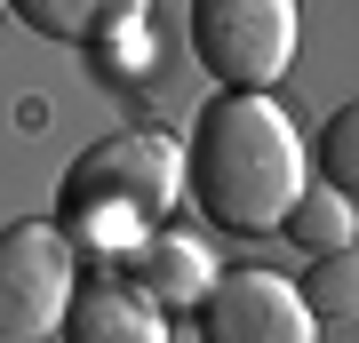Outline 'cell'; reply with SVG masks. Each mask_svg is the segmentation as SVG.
<instances>
[{"mask_svg":"<svg viewBox=\"0 0 359 343\" xmlns=\"http://www.w3.org/2000/svg\"><path fill=\"white\" fill-rule=\"evenodd\" d=\"M0 8H8V0H0Z\"/></svg>","mask_w":359,"mask_h":343,"instance_id":"7c38bea8","label":"cell"},{"mask_svg":"<svg viewBox=\"0 0 359 343\" xmlns=\"http://www.w3.org/2000/svg\"><path fill=\"white\" fill-rule=\"evenodd\" d=\"M216 280V264H208L200 240H176V231H144L136 248H120V288H136L152 311H192L200 288Z\"/></svg>","mask_w":359,"mask_h":343,"instance_id":"8992f818","label":"cell"},{"mask_svg":"<svg viewBox=\"0 0 359 343\" xmlns=\"http://www.w3.org/2000/svg\"><path fill=\"white\" fill-rule=\"evenodd\" d=\"M351 128H359V104L335 112L327 136H320V184H335V191H351Z\"/></svg>","mask_w":359,"mask_h":343,"instance_id":"8fae6325","label":"cell"},{"mask_svg":"<svg viewBox=\"0 0 359 343\" xmlns=\"http://www.w3.org/2000/svg\"><path fill=\"white\" fill-rule=\"evenodd\" d=\"M184 200V144L152 136V128H128V136H104L72 160L65 191H56V231L72 248L120 255L136 248L144 231H160Z\"/></svg>","mask_w":359,"mask_h":343,"instance_id":"7a4b0ae2","label":"cell"},{"mask_svg":"<svg viewBox=\"0 0 359 343\" xmlns=\"http://www.w3.org/2000/svg\"><path fill=\"white\" fill-rule=\"evenodd\" d=\"M280 231H287L304 255L351 248V191H335V184H304V191H295V208L280 216Z\"/></svg>","mask_w":359,"mask_h":343,"instance_id":"9c48e42d","label":"cell"},{"mask_svg":"<svg viewBox=\"0 0 359 343\" xmlns=\"http://www.w3.org/2000/svg\"><path fill=\"white\" fill-rule=\"evenodd\" d=\"M184 191L224 231H280L304 191V136L271 96L224 88L184 144Z\"/></svg>","mask_w":359,"mask_h":343,"instance_id":"6da1fadb","label":"cell"},{"mask_svg":"<svg viewBox=\"0 0 359 343\" xmlns=\"http://www.w3.org/2000/svg\"><path fill=\"white\" fill-rule=\"evenodd\" d=\"M295 295H304V311H311V319H344V311L359 304V255H351V248L311 255V280L295 288Z\"/></svg>","mask_w":359,"mask_h":343,"instance_id":"30bf717a","label":"cell"},{"mask_svg":"<svg viewBox=\"0 0 359 343\" xmlns=\"http://www.w3.org/2000/svg\"><path fill=\"white\" fill-rule=\"evenodd\" d=\"M192 56L224 88L264 96L295 64V0H192Z\"/></svg>","mask_w":359,"mask_h":343,"instance_id":"3957f363","label":"cell"},{"mask_svg":"<svg viewBox=\"0 0 359 343\" xmlns=\"http://www.w3.org/2000/svg\"><path fill=\"white\" fill-rule=\"evenodd\" d=\"M200 343H320V319L304 311V295H295V280H280V271H216V280L200 288Z\"/></svg>","mask_w":359,"mask_h":343,"instance_id":"5b68a950","label":"cell"},{"mask_svg":"<svg viewBox=\"0 0 359 343\" xmlns=\"http://www.w3.org/2000/svg\"><path fill=\"white\" fill-rule=\"evenodd\" d=\"M72 304V240L48 216L0 231V343H40Z\"/></svg>","mask_w":359,"mask_h":343,"instance_id":"277c9868","label":"cell"},{"mask_svg":"<svg viewBox=\"0 0 359 343\" xmlns=\"http://www.w3.org/2000/svg\"><path fill=\"white\" fill-rule=\"evenodd\" d=\"M40 40H104L120 25H136L144 0H8Z\"/></svg>","mask_w":359,"mask_h":343,"instance_id":"ba28073f","label":"cell"},{"mask_svg":"<svg viewBox=\"0 0 359 343\" xmlns=\"http://www.w3.org/2000/svg\"><path fill=\"white\" fill-rule=\"evenodd\" d=\"M56 335L65 343H168V311H152L120 280H96V288H72Z\"/></svg>","mask_w":359,"mask_h":343,"instance_id":"52a82bcc","label":"cell"}]
</instances>
